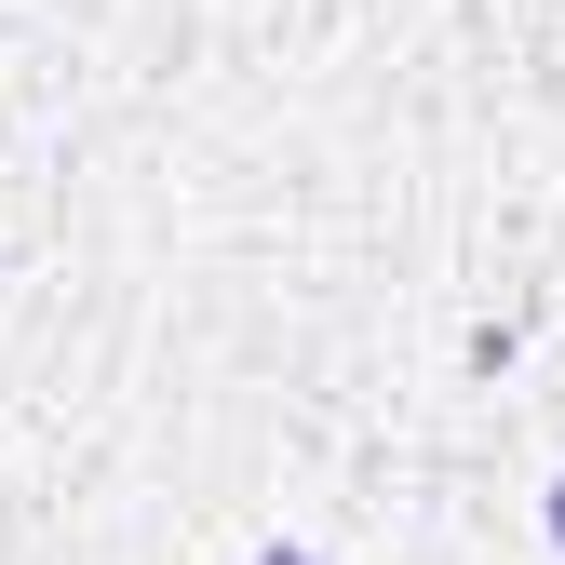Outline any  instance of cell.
<instances>
[{"instance_id": "1", "label": "cell", "mask_w": 565, "mask_h": 565, "mask_svg": "<svg viewBox=\"0 0 565 565\" xmlns=\"http://www.w3.org/2000/svg\"><path fill=\"white\" fill-rule=\"evenodd\" d=\"M256 565H323V552H297V539H269V552H256Z\"/></svg>"}, {"instance_id": "2", "label": "cell", "mask_w": 565, "mask_h": 565, "mask_svg": "<svg viewBox=\"0 0 565 565\" xmlns=\"http://www.w3.org/2000/svg\"><path fill=\"white\" fill-rule=\"evenodd\" d=\"M552 539H565V484H552Z\"/></svg>"}]
</instances>
